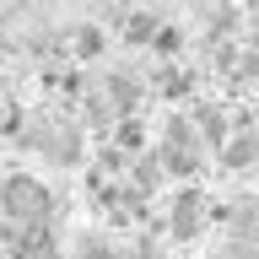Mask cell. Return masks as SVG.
<instances>
[{
    "label": "cell",
    "mask_w": 259,
    "mask_h": 259,
    "mask_svg": "<svg viewBox=\"0 0 259 259\" xmlns=\"http://www.w3.org/2000/svg\"><path fill=\"white\" fill-rule=\"evenodd\" d=\"M49 210H54V194H49L38 178H27V173H11V178H6V222H11L16 232L44 227Z\"/></svg>",
    "instance_id": "cell-1"
},
{
    "label": "cell",
    "mask_w": 259,
    "mask_h": 259,
    "mask_svg": "<svg viewBox=\"0 0 259 259\" xmlns=\"http://www.w3.org/2000/svg\"><path fill=\"white\" fill-rule=\"evenodd\" d=\"M200 141H205V135H194V124L189 119H173V124H167V141H162V167H167V173L173 178H184V173H200Z\"/></svg>",
    "instance_id": "cell-2"
},
{
    "label": "cell",
    "mask_w": 259,
    "mask_h": 259,
    "mask_svg": "<svg viewBox=\"0 0 259 259\" xmlns=\"http://www.w3.org/2000/svg\"><path fill=\"white\" fill-rule=\"evenodd\" d=\"M22 146L44 151V157H49V162H60V167L81 162V135H76L70 124H38L32 135H22Z\"/></svg>",
    "instance_id": "cell-3"
},
{
    "label": "cell",
    "mask_w": 259,
    "mask_h": 259,
    "mask_svg": "<svg viewBox=\"0 0 259 259\" xmlns=\"http://www.w3.org/2000/svg\"><path fill=\"white\" fill-rule=\"evenodd\" d=\"M11 243V259H60L54 238H49V227H27V232H6Z\"/></svg>",
    "instance_id": "cell-4"
},
{
    "label": "cell",
    "mask_w": 259,
    "mask_h": 259,
    "mask_svg": "<svg viewBox=\"0 0 259 259\" xmlns=\"http://www.w3.org/2000/svg\"><path fill=\"white\" fill-rule=\"evenodd\" d=\"M167 227H173V238H194V232H200V227H205V200H200V194H178V200H173V222H167Z\"/></svg>",
    "instance_id": "cell-5"
},
{
    "label": "cell",
    "mask_w": 259,
    "mask_h": 259,
    "mask_svg": "<svg viewBox=\"0 0 259 259\" xmlns=\"http://www.w3.org/2000/svg\"><path fill=\"white\" fill-rule=\"evenodd\" d=\"M227 227H232L238 243H259V200H238L227 210Z\"/></svg>",
    "instance_id": "cell-6"
},
{
    "label": "cell",
    "mask_w": 259,
    "mask_h": 259,
    "mask_svg": "<svg viewBox=\"0 0 259 259\" xmlns=\"http://www.w3.org/2000/svg\"><path fill=\"white\" fill-rule=\"evenodd\" d=\"M76 54H81V60L103 54V32H97V27H81V32H76Z\"/></svg>",
    "instance_id": "cell-7"
},
{
    "label": "cell",
    "mask_w": 259,
    "mask_h": 259,
    "mask_svg": "<svg viewBox=\"0 0 259 259\" xmlns=\"http://www.w3.org/2000/svg\"><path fill=\"white\" fill-rule=\"evenodd\" d=\"M200 130H205V141H222L227 113H222V108H200Z\"/></svg>",
    "instance_id": "cell-8"
},
{
    "label": "cell",
    "mask_w": 259,
    "mask_h": 259,
    "mask_svg": "<svg viewBox=\"0 0 259 259\" xmlns=\"http://www.w3.org/2000/svg\"><path fill=\"white\" fill-rule=\"evenodd\" d=\"M151 32H157V16H130V27H124V38H130V44H146V38H151Z\"/></svg>",
    "instance_id": "cell-9"
},
{
    "label": "cell",
    "mask_w": 259,
    "mask_h": 259,
    "mask_svg": "<svg viewBox=\"0 0 259 259\" xmlns=\"http://www.w3.org/2000/svg\"><path fill=\"white\" fill-rule=\"evenodd\" d=\"M216 259H259V243H222V248H216Z\"/></svg>",
    "instance_id": "cell-10"
},
{
    "label": "cell",
    "mask_w": 259,
    "mask_h": 259,
    "mask_svg": "<svg viewBox=\"0 0 259 259\" xmlns=\"http://www.w3.org/2000/svg\"><path fill=\"white\" fill-rule=\"evenodd\" d=\"M157 87H162V97H178L184 87H189V81L178 76V70H162V76H157Z\"/></svg>",
    "instance_id": "cell-11"
},
{
    "label": "cell",
    "mask_w": 259,
    "mask_h": 259,
    "mask_svg": "<svg viewBox=\"0 0 259 259\" xmlns=\"http://www.w3.org/2000/svg\"><path fill=\"white\" fill-rule=\"evenodd\" d=\"M119 146H124V151H135V146H141V124H135V119H124V124H119Z\"/></svg>",
    "instance_id": "cell-12"
},
{
    "label": "cell",
    "mask_w": 259,
    "mask_h": 259,
    "mask_svg": "<svg viewBox=\"0 0 259 259\" xmlns=\"http://www.w3.org/2000/svg\"><path fill=\"white\" fill-rule=\"evenodd\" d=\"M76 259H119V254H113L108 243H92V238H87V243H81V254H76Z\"/></svg>",
    "instance_id": "cell-13"
},
{
    "label": "cell",
    "mask_w": 259,
    "mask_h": 259,
    "mask_svg": "<svg viewBox=\"0 0 259 259\" xmlns=\"http://www.w3.org/2000/svg\"><path fill=\"white\" fill-rule=\"evenodd\" d=\"M157 49H162V54H178V32L162 27V32H157Z\"/></svg>",
    "instance_id": "cell-14"
},
{
    "label": "cell",
    "mask_w": 259,
    "mask_h": 259,
    "mask_svg": "<svg viewBox=\"0 0 259 259\" xmlns=\"http://www.w3.org/2000/svg\"><path fill=\"white\" fill-rule=\"evenodd\" d=\"M119 259H157L151 248H130V254H119Z\"/></svg>",
    "instance_id": "cell-15"
},
{
    "label": "cell",
    "mask_w": 259,
    "mask_h": 259,
    "mask_svg": "<svg viewBox=\"0 0 259 259\" xmlns=\"http://www.w3.org/2000/svg\"><path fill=\"white\" fill-rule=\"evenodd\" d=\"M248 11H254V16H259V0H248Z\"/></svg>",
    "instance_id": "cell-16"
}]
</instances>
